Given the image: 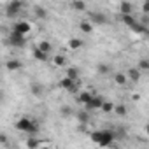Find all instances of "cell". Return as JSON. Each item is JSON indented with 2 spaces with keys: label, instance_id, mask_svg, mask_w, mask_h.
Listing matches in <instances>:
<instances>
[{
  "label": "cell",
  "instance_id": "obj_1",
  "mask_svg": "<svg viewBox=\"0 0 149 149\" xmlns=\"http://www.w3.org/2000/svg\"><path fill=\"white\" fill-rule=\"evenodd\" d=\"M114 139H116V132L114 130H97V132L91 133V140L97 146H100V147L111 146L114 142Z\"/></svg>",
  "mask_w": 149,
  "mask_h": 149
},
{
  "label": "cell",
  "instance_id": "obj_2",
  "mask_svg": "<svg viewBox=\"0 0 149 149\" xmlns=\"http://www.w3.org/2000/svg\"><path fill=\"white\" fill-rule=\"evenodd\" d=\"M16 128H18L19 132L26 133V135H35V133H39V125H37V121L32 119V118H19V119L16 121Z\"/></svg>",
  "mask_w": 149,
  "mask_h": 149
},
{
  "label": "cell",
  "instance_id": "obj_3",
  "mask_svg": "<svg viewBox=\"0 0 149 149\" xmlns=\"http://www.w3.org/2000/svg\"><path fill=\"white\" fill-rule=\"evenodd\" d=\"M7 42H9L13 47H25V46H26V35H23V33L13 30V32L9 33V37H7Z\"/></svg>",
  "mask_w": 149,
  "mask_h": 149
},
{
  "label": "cell",
  "instance_id": "obj_4",
  "mask_svg": "<svg viewBox=\"0 0 149 149\" xmlns=\"http://www.w3.org/2000/svg\"><path fill=\"white\" fill-rule=\"evenodd\" d=\"M21 9H23L21 0H11L7 4V7H6V14H7V18H14V16H18L21 13Z\"/></svg>",
  "mask_w": 149,
  "mask_h": 149
},
{
  "label": "cell",
  "instance_id": "obj_5",
  "mask_svg": "<svg viewBox=\"0 0 149 149\" xmlns=\"http://www.w3.org/2000/svg\"><path fill=\"white\" fill-rule=\"evenodd\" d=\"M60 86L67 91V93H77V81L72 79L68 76H65L61 81H60Z\"/></svg>",
  "mask_w": 149,
  "mask_h": 149
},
{
  "label": "cell",
  "instance_id": "obj_6",
  "mask_svg": "<svg viewBox=\"0 0 149 149\" xmlns=\"http://www.w3.org/2000/svg\"><path fill=\"white\" fill-rule=\"evenodd\" d=\"M88 16H90V21H91L93 25H107V23H109L107 14H104V13H100V11H91V13H88Z\"/></svg>",
  "mask_w": 149,
  "mask_h": 149
},
{
  "label": "cell",
  "instance_id": "obj_7",
  "mask_svg": "<svg viewBox=\"0 0 149 149\" xmlns=\"http://www.w3.org/2000/svg\"><path fill=\"white\" fill-rule=\"evenodd\" d=\"M104 98L102 97H98V95H93V98L84 105V109H88V111H100L102 109V105H104Z\"/></svg>",
  "mask_w": 149,
  "mask_h": 149
},
{
  "label": "cell",
  "instance_id": "obj_8",
  "mask_svg": "<svg viewBox=\"0 0 149 149\" xmlns=\"http://www.w3.org/2000/svg\"><path fill=\"white\" fill-rule=\"evenodd\" d=\"M13 30L19 32V33H23V35H28V33L32 32V23H28V21H16V23L13 25Z\"/></svg>",
  "mask_w": 149,
  "mask_h": 149
},
{
  "label": "cell",
  "instance_id": "obj_9",
  "mask_svg": "<svg viewBox=\"0 0 149 149\" xmlns=\"http://www.w3.org/2000/svg\"><path fill=\"white\" fill-rule=\"evenodd\" d=\"M126 76H128V81H132V83H139V81H140V76H142V70H140L139 67H137V68H128Z\"/></svg>",
  "mask_w": 149,
  "mask_h": 149
},
{
  "label": "cell",
  "instance_id": "obj_10",
  "mask_svg": "<svg viewBox=\"0 0 149 149\" xmlns=\"http://www.w3.org/2000/svg\"><path fill=\"white\" fill-rule=\"evenodd\" d=\"M30 93H32L33 97H42V95H44V86H42L40 83H32V84H30Z\"/></svg>",
  "mask_w": 149,
  "mask_h": 149
},
{
  "label": "cell",
  "instance_id": "obj_11",
  "mask_svg": "<svg viewBox=\"0 0 149 149\" xmlns=\"http://www.w3.org/2000/svg\"><path fill=\"white\" fill-rule=\"evenodd\" d=\"M70 7L74 11H77V13H84L86 11V2H84V0H72Z\"/></svg>",
  "mask_w": 149,
  "mask_h": 149
},
{
  "label": "cell",
  "instance_id": "obj_12",
  "mask_svg": "<svg viewBox=\"0 0 149 149\" xmlns=\"http://www.w3.org/2000/svg\"><path fill=\"white\" fill-rule=\"evenodd\" d=\"M112 81H114L118 86H125V84L128 83V76H126V74H123V72H118V74H114Z\"/></svg>",
  "mask_w": 149,
  "mask_h": 149
},
{
  "label": "cell",
  "instance_id": "obj_13",
  "mask_svg": "<svg viewBox=\"0 0 149 149\" xmlns=\"http://www.w3.org/2000/svg\"><path fill=\"white\" fill-rule=\"evenodd\" d=\"M32 54L37 61H47V53H44L40 47H33L32 49Z\"/></svg>",
  "mask_w": 149,
  "mask_h": 149
},
{
  "label": "cell",
  "instance_id": "obj_14",
  "mask_svg": "<svg viewBox=\"0 0 149 149\" xmlns=\"http://www.w3.org/2000/svg\"><path fill=\"white\" fill-rule=\"evenodd\" d=\"M84 46V42L81 40V39H77V37H72L70 40H68V47H70V51H77V49H81Z\"/></svg>",
  "mask_w": 149,
  "mask_h": 149
},
{
  "label": "cell",
  "instance_id": "obj_15",
  "mask_svg": "<svg viewBox=\"0 0 149 149\" xmlns=\"http://www.w3.org/2000/svg\"><path fill=\"white\" fill-rule=\"evenodd\" d=\"M21 67H23V63H21L19 60H14V58H13V60H9V61L6 63V68H7V70H11V72H13V70H19Z\"/></svg>",
  "mask_w": 149,
  "mask_h": 149
},
{
  "label": "cell",
  "instance_id": "obj_16",
  "mask_svg": "<svg viewBox=\"0 0 149 149\" xmlns=\"http://www.w3.org/2000/svg\"><path fill=\"white\" fill-rule=\"evenodd\" d=\"M79 30L83 33H91L93 32V23L91 21H81L79 23Z\"/></svg>",
  "mask_w": 149,
  "mask_h": 149
},
{
  "label": "cell",
  "instance_id": "obj_17",
  "mask_svg": "<svg viewBox=\"0 0 149 149\" xmlns=\"http://www.w3.org/2000/svg\"><path fill=\"white\" fill-rule=\"evenodd\" d=\"M77 98H79V102H81L83 105H86V104H88V102L93 98V93H91V91H81Z\"/></svg>",
  "mask_w": 149,
  "mask_h": 149
},
{
  "label": "cell",
  "instance_id": "obj_18",
  "mask_svg": "<svg viewBox=\"0 0 149 149\" xmlns=\"http://www.w3.org/2000/svg\"><path fill=\"white\" fill-rule=\"evenodd\" d=\"M132 4L130 2H126V0H123V2L119 4V13L121 14H132Z\"/></svg>",
  "mask_w": 149,
  "mask_h": 149
},
{
  "label": "cell",
  "instance_id": "obj_19",
  "mask_svg": "<svg viewBox=\"0 0 149 149\" xmlns=\"http://www.w3.org/2000/svg\"><path fill=\"white\" fill-rule=\"evenodd\" d=\"M121 19H123V23H125L126 26H130V28L137 23V19H135L132 14H121Z\"/></svg>",
  "mask_w": 149,
  "mask_h": 149
},
{
  "label": "cell",
  "instance_id": "obj_20",
  "mask_svg": "<svg viewBox=\"0 0 149 149\" xmlns=\"http://www.w3.org/2000/svg\"><path fill=\"white\" fill-rule=\"evenodd\" d=\"M33 13H35V16H37L39 19H46V18H47V11H46V7L37 6V7L33 9Z\"/></svg>",
  "mask_w": 149,
  "mask_h": 149
},
{
  "label": "cell",
  "instance_id": "obj_21",
  "mask_svg": "<svg viewBox=\"0 0 149 149\" xmlns=\"http://www.w3.org/2000/svg\"><path fill=\"white\" fill-rule=\"evenodd\" d=\"M114 112H116L118 116H121V118H125V116L128 114V109H126V105H125V104H118V105L114 107Z\"/></svg>",
  "mask_w": 149,
  "mask_h": 149
},
{
  "label": "cell",
  "instance_id": "obj_22",
  "mask_svg": "<svg viewBox=\"0 0 149 149\" xmlns=\"http://www.w3.org/2000/svg\"><path fill=\"white\" fill-rule=\"evenodd\" d=\"M37 47H40V49H42L44 53H47V54L53 51V46H51V42H47V40H40V42L37 44Z\"/></svg>",
  "mask_w": 149,
  "mask_h": 149
},
{
  "label": "cell",
  "instance_id": "obj_23",
  "mask_svg": "<svg viewBox=\"0 0 149 149\" xmlns=\"http://www.w3.org/2000/svg\"><path fill=\"white\" fill-rule=\"evenodd\" d=\"M67 76L72 77V79H76V81H79V70L76 67H68L67 68Z\"/></svg>",
  "mask_w": 149,
  "mask_h": 149
},
{
  "label": "cell",
  "instance_id": "obj_24",
  "mask_svg": "<svg viewBox=\"0 0 149 149\" xmlns=\"http://www.w3.org/2000/svg\"><path fill=\"white\" fill-rule=\"evenodd\" d=\"M33 135H30V139L26 140V147L28 149H33V147H39V146H42V142L40 140H37V139H32Z\"/></svg>",
  "mask_w": 149,
  "mask_h": 149
},
{
  "label": "cell",
  "instance_id": "obj_25",
  "mask_svg": "<svg viewBox=\"0 0 149 149\" xmlns=\"http://www.w3.org/2000/svg\"><path fill=\"white\" fill-rule=\"evenodd\" d=\"M97 72L104 76V74H109V72H111V67H109L107 63H98V65H97Z\"/></svg>",
  "mask_w": 149,
  "mask_h": 149
},
{
  "label": "cell",
  "instance_id": "obj_26",
  "mask_svg": "<svg viewBox=\"0 0 149 149\" xmlns=\"http://www.w3.org/2000/svg\"><path fill=\"white\" fill-rule=\"evenodd\" d=\"M90 111L86 109V111H79L77 112V119L81 121V123H88V119H90V114H88Z\"/></svg>",
  "mask_w": 149,
  "mask_h": 149
},
{
  "label": "cell",
  "instance_id": "obj_27",
  "mask_svg": "<svg viewBox=\"0 0 149 149\" xmlns=\"http://www.w3.org/2000/svg\"><path fill=\"white\" fill-rule=\"evenodd\" d=\"M137 67H139L140 70H149V60H147V58H140L139 63H137Z\"/></svg>",
  "mask_w": 149,
  "mask_h": 149
},
{
  "label": "cell",
  "instance_id": "obj_28",
  "mask_svg": "<svg viewBox=\"0 0 149 149\" xmlns=\"http://www.w3.org/2000/svg\"><path fill=\"white\" fill-rule=\"evenodd\" d=\"M114 107H116V105H114L112 102H104V105H102V109H100V111H104V112H112V111H114Z\"/></svg>",
  "mask_w": 149,
  "mask_h": 149
},
{
  "label": "cell",
  "instance_id": "obj_29",
  "mask_svg": "<svg viewBox=\"0 0 149 149\" xmlns=\"http://www.w3.org/2000/svg\"><path fill=\"white\" fill-rule=\"evenodd\" d=\"M53 61H54L56 67H63V65H65V58H63L61 54H56V56L53 58Z\"/></svg>",
  "mask_w": 149,
  "mask_h": 149
},
{
  "label": "cell",
  "instance_id": "obj_30",
  "mask_svg": "<svg viewBox=\"0 0 149 149\" xmlns=\"http://www.w3.org/2000/svg\"><path fill=\"white\" fill-rule=\"evenodd\" d=\"M60 112H61L63 116H72V109H70L68 105H61V109H60Z\"/></svg>",
  "mask_w": 149,
  "mask_h": 149
},
{
  "label": "cell",
  "instance_id": "obj_31",
  "mask_svg": "<svg viewBox=\"0 0 149 149\" xmlns=\"http://www.w3.org/2000/svg\"><path fill=\"white\" fill-rule=\"evenodd\" d=\"M142 13H144V14H149V0H144V4H142Z\"/></svg>",
  "mask_w": 149,
  "mask_h": 149
},
{
  "label": "cell",
  "instance_id": "obj_32",
  "mask_svg": "<svg viewBox=\"0 0 149 149\" xmlns=\"http://www.w3.org/2000/svg\"><path fill=\"white\" fill-rule=\"evenodd\" d=\"M146 135H147V137H149V123H147V125H146Z\"/></svg>",
  "mask_w": 149,
  "mask_h": 149
}]
</instances>
